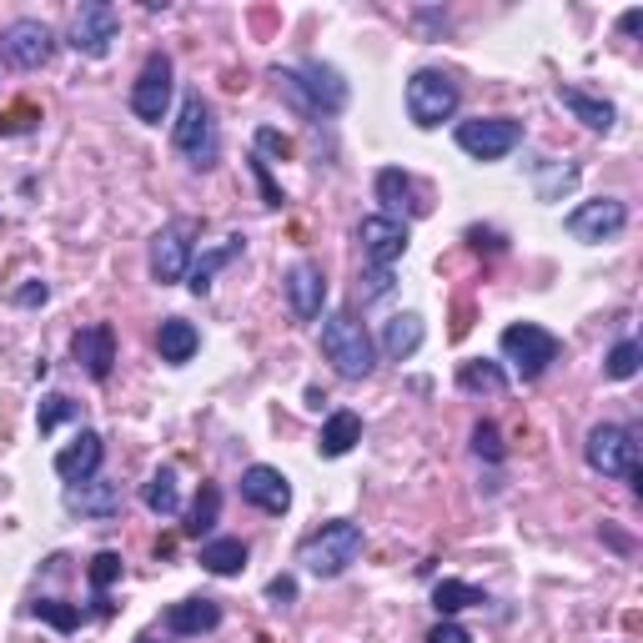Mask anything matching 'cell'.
I'll list each match as a JSON object with an SVG mask.
<instances>
[{
    "label": "cell",
    "mask_w": 643,
    "mask_h": 643,
    "mask_svg": "<svg viewBox=\"0 0 643 643\" xmlns=\"http://www.w3.org/2000/svg\"><path fill=\"white\" fill-rule=\"evenodd\" d=\"M217 623H221L217 599H182L166 609V633H176V639H197V633H211Z\"/></svg>",
    "instance_id": "obj_20"
},
{
    "label": "cell",
    "mask_w": 643,
    "mask_h": 643,
    "mask_svg": "<svg viewBox=\"0 0 643 643\" xmlns=\"http://www.w3.org/2000/svg\"><path fill=\"white\" fill-rule=\"evenodd\" d=\"M251 176H257V186H262V201L267 207H282V191H277V182H272V172H267V162L262 156H251Z\"/></svg>",
    "instance_id": "obj_39"
},
{
    "label": "cell",
    "mask_w": 643,
    "mask_h": 643,
    "mask_svg": "<svg viewBox=\"0 0 643 643\" xmlns=\"http://www.w3.org/2000/svg\"><path fill=\"white\" fill-rule=\"evenodd\" d=\"M377 201L387 207V217H397V211L413 207V176L397 172V166H387V172H377Z\"/></svg>",
    "instance_id": "obj_30"
},
{
    "label": "cell",
    "mask_w": 643,
    "mask_h": 643,
    "mask_svg": "<svg viewBox=\"0 0 643 643\" xmlns=\"http://www.w3.org/2000/svg\"><path fill=\"white\" fill-rule=\"evenodd\" d=\"M267 599H272V603H292L297 599V578H272V583H267Z\"/></svg>",
    "instance_id": "obj_44"
},
{
    "label": "cell",
    "mask_w": 643,
    "mask_h": 643,
    "mask_svg": "<svg viewBox=\"0 0 643 643\" xmlns=\"http://www.w3.org/2000/svg\"><path fill=\"white\" fill-rule=\"evenodd\" d=\"M322 357H328L342 377H367L372 372V332L362 328L352 312L322 317Z\"/></svg>",
    "instance_id": "obj_4"
},
{
    "label": "cell",
    "mask_w": 643,
    "mask_h": 643,
    "mask_svg": "<svg viewBox=\"0 0 643 643\" xmlns=\"http://www.w3.org/2000/svg\"><path fill=\"white\" fill-rule=\"evenodd\" d=\"M241 498H247L251 508H262V512L292 508V488H287V478L277 468H267V463H251V468L241 473Z\"/></svg>",
    "instance_id": "obj_16"
},
{
    "label": "cell",
    "mask_w": 643,
    "mask_h": 643,
    "mask_svg": "<svg viewBox=\"0 0 643 643\" xmlns=\"http://www.w3.org/2000/svg\"><path fill=\"white\" fill-rule=\"evenodd\" d=\"M262 152H272L277 162H287V156H292V142H287L282 132H272V126H262V132H257V156Z\"/></svg>",
    "instance_id": "obj_41"
},
{
    "label": "cell",
    "mask_w": 643,
    "mask_h": 643,
    "mask_svg": "<svg viewBox=\"0 0 643 643\" xmlns=\"http://www.w3.org/2000/svg\"><path fill=\"white\" fill-rule=\"evenodd\" d=\"M101 458H106L101 433H81L71 447H61V453H55V473H61L66 483H86V478H96Z\"/></svg>",
    "instance_id": "obj_19"
},
{
    "label": "cell",
    "mask_w": 643,
    "mask_h": 643,
    "mask_svg": "<svg viewBox=\"0 0 643 643\" xmlns=\"http://www.w3.org/2000/svg\"><path fill=\"white\" fill-rule=\"evenodd\" d=\"M433 603H437L443 619H453V613H463V609H483L488 593L473 589V583H463V578H443V583H433Z\"/></svg>",
    "instance_id": "obj_27"
},
{
    "label": "cell",
    "mask_w": 643,
    "mask_h": 643,
    "mask_svg": "<svg viewBox=\"0 0 643 643\" xmlns=\"http://www.w3.org/2000/svg\"><path fill=\"white\" fill-rule=\"evenodd\" d=\"M86 578H91V589H96V593H106L111 583H116V578H121V553H111V548H101V553L91 558Z\"/></svg>",
    "instance_id": "obj_35"
},
{
    "label": "cell",
    "mask_w": 643,
    "mask_h": 643,
    "mask_svg": "<svg viewBox=\"0 0 643 643\" xmlns=\"http://www.w3.org/2000/svg\"><path fill=\"white\" fill-rule=\"evenodd\" d=\"M458 81L447 76V71H417L413 81H407V116H413V126H443L453 111H458Z\"/></svg>",
    "instance_id": "obj_6"
},
{
    "label": "cell",
    "mask_w": 643,
    "mask_h": 643,
    "mask_svg": "<svg viewBox=\"0 0 643 643\" xmlns=\"http://www.w3.org/2000/svg\"><path fill=\"white\" fill-rule=\"evenodd\" d=\"M136 643H156V639H136Z\"/></svg>",
    "instance_id": "obj_46"
},
{
    "label": "cell",
    "mask_w": 643,
    "mask_h": 643,
    "mask_svg": "<svg viewBox=\"0 0 643 643\" xmlns=\"http://www.w3.org/2000/svg\"><path fill=\"white\" fill-rule=\"evenodd\" d=\"M639 25H643V11H629V15H623V31H629V35L639 31Z\"/></svg>",
    "instance_id": "obj_45"
},
{
    "label": "cell",
    "mask_w": 643,
    "mask_h": 643,
    "mask_svg": "<svg viewBox=\"0 0 643 643\" xmlns=\"http://www.w3.org/2000/svg\"><path fill=\"white\" fill-rule=\"evenodd\" d=\"M237 257H241V237H227L221 247L201 251L197 262H191V272H186V287H191L197 297H207V292H211V277H217L227 262H237Z\"/></svg>",
    "instance_id": "obj_23"
},
{
    "label": "cell",
    "mask_w": 643,
    "mask_h": 643,
    "mask_svg": "<svg viewBox=\"0 0 643 643\" xmlns=\"http://www.w3.org/2000/svg\"><path fill=\"white\" fill-rule=\"evenodd\" d=\"M423 348V317L417 312H397L387 328H382V352L393 362H403V357H413V352Z\"/></svg>",
    "instance_id": "obj_24"
},
{
    "label": "cell",
    "mask_w": 643,
    "mask_h": 643,
    "mask_svg": "<svg viewBox=\"0 0 643 643\" xmlns=\"http://www.w3.org/2000/svg\"><path fill=\"white\" fill-rule=\"evenodd\" d=\"M423 643H473V633L463 629V623L443 619V623H433V629H427V639H423Z\"/></svg>",
    "instance_id": "obj_40"
},
{
    "label": "cell",
    "mask_w": 643,
    "mask_h": 643,
    "mask_svg": "<svg viewBox=\"0 0 643 643\" xmlns=\"http://www.w3.org/2000/svg\"><path fill=\"white\" fill-rule=\"evenodd\" d=\"M35 116H41L35 106H15L11 116L0 121V132H6V136H21V132H31V121H35Z\"/></svg>",
    "instance_id": "obj_42"
},
{
    "label": "cell",
    "mask_w": 643,
    "mask_h": 643,
    "mask_svg": "<svg viewBox=\"0 0 643 643\" xmlns=\"http://www.w3.org/2000/svg\"><path fill=\"white\" fill-rule=\"evenodd\" d=\"M458 387H463V393H492V397H498L502 393V387H508V372H502L498 367V362H463V367H458Z\"/></svg>",
    "instance_id": "obj_29"
},
{
    "label": "cell",
    "mask_w": 643,
    "mask_h": 643,
    "mask_svg": "<svg viewBox=\"0 0 643 643\" xmlns=\"http://www.w3.org/2000/svg\"><path fill=\"white\" fill-rule=\"evenodd\" d=\"M45 297H51V287H45V282H25V287H15V307H41Z\"/></svg>",
    "instance_id": "obj_43"
},
{
    "label": "cell",
    "mask_w": 643,
    "mask_h": 643,
    "mask_svg": "<svg viewBox=\"0 0 643 643\" xmlns=\"http://www.w3.org/2000/svg\"><path fill=\"white\" fill-rule=\"evenodd\" d=\"M172 55H146V66H142V76H136V86H132V111L146 121V126H162L166 121V111H172Z\"/></svg>",
    "instance_id": "obj_10"
},
{
    "label": "cell",
    "mask_w": 643,
    "mask_h": 643,
    "mask_svg": "<svg viewBox=\"0 0 643 643\" xmlns=\"http://www.w3.org/2000/svg\"><path fill=\"white\" fill-rule=\"evenodd\" d=\"M197 231H201V221H191V217H176L172 227H162L152 237V277L156 282H182L186 272H191V241H197Z\"/></svg>",
    "instance_id": "obj_9"
},
{
    "label": "cell",
    "mask_w": 643,
    "mask_h": 643,
    "mask_svg": "<svg viewBox=\"0 0 643 643\" xmlns=\"http://www.w3.org/2000/svg\"><path fill=\"white\" fill-rule=\"evenodd\" d=\"M217 518H221V488H217V483H201L197 502H191V512H186V533H191V538L211 533Z\"/></svg>",
    "instance_id": "obj_31"
},
{
    "label": "cell",
    "mask_w": 643,
    "mask_h": 643,
    "mask_svg": "<svg viewBox=\"0 0 643 643\" xmlns=\"http://www.w3.org/2000/svg\"><path fill=\"white\" fill-rule=\"evenodd\" d=\"M31 613H35V619H41V623H51L55 633H76V629H81V609H76V603H61V599H35V603H31Z\"/></svg>",
    "instance_id": "obj_33"
},
{
    "label": "cell",
    "mask_w": 643,
    "mask_h": 643,
    "mask_svg": "<svg viewBox=\"0 0 643 643\" xmlns=\"http://www.w3.org/2000/svg\"><path fill=\"white\" fill-rule=\"evenodd\" d=\"M277 91H287V101H292L297 111H307V116H338L342 106H348V81H342L338 66H328V61H302L297 71H272Z\"/></svg>",
    "instance_id": "obj_1"
},
{
    "label": "cell",
    "mask_w": 643,
    "mask_h": 643,
    "mask_svg": "<svg viewBox=\"0 0 643 643\" xmlns=\"http://www.w3.org/2000/svg\"><path fill=\"white\" fill-rule=\"evenodd\" d=\"M172 142L197 172H211V166L221 162V132H217V116H211L201 91H186L182 116H176V126H172Z\"/></svg>",
    "instance_id": "obj_3"
},
{
    "label": "cell",
    "mask_w": 643,
    "mask_h": 643,
    "mask_svg": "<svg viewBox=\"0 0 643 643\" xmlns=\"http://www.w3.org/2000/svg\"><path fill=\"white\" fill-rule=\"evenodd\" d=\"M357 443H362V417L342 407V413H332L328 423H322V437H317V453H322V458H348V453H352V447H357Z\"/></svg>",
    "instance_id": "obj_21"
},
{
    "label": "cell",
    "mask_w": 643,
    "mask_h": 643,
    "mask_svg": "<svg viewBox=\"0 0 643 643\" xmlns=\"http://www.w3.org/2000/svg\"><path fill=\"white\" fill-rule=\"evenodd\" d=\"M639 357H643V348L633 338H623V342H613V352L603 357V372H609L613 382H629L633 372H639Z\"/></svg>",
    "instance_id": "obj_34"
},
{
    "label": "cell",
    "mask_w": 643,
    "mask_h": 643,
    "mask_svg": "<svg viewBox=\"0 0 643 643\" xmlns=\"http://www.w3.org/2000/svg\"><path fill=\"white\" fill-rule=\"evenodd\" d=\"M583 458H589V468L603 473V478H633V473H639V443H633L629 427L599 423L589 433V443H583Z\"/></svg>",
    "instance_id": "obj_7"
},
{
    "label": "cell",
    "mask_w": 643,
    "mask_h": 643,
    "mask_svg": "<svg viewBox=\"0 0 643 643\" xmlns=\"http://www.w3.org/2000/svg\"><path fill=\"white\" fill-rule=\"evenodd\" d=\"M71 352H76V362L91 372V377L106 382L111 362H116V332H111V322H91V328H81L76 338H71Z\"/></svg>",
    "instance_id": "obj_15"
},
{
    "label": "cell",
    "mask_w": 643,
    "mask_h": 643,
    "mask_svg": "<svg viewBox=\"0 0 643 643\" xmlns=\"http://www.w3.org/2000/svg\"><path fill=\"white\" fill-rule=\"evenodd\" d=\"M558 101H563L568 111H573L589 132H613V106L599 96H589V91H578V86H558Z\"/></svg>",
    "instance_id": "obj_25"
},
{
    "label": "cell",
    "mask_w": 643,
    "mask_h": 643,
    "mask_svg": "<svg viewBox=\"0 0 643 643\" xmlns=\"http://www.w3.org/2000/svg\"><path fill=\"white\" fill-rule=\"evenodd\" d=\"M568 237L573 241H589V247H599V241H613L623 227H629V207H623L619 197H599V201H583L578 211H568Z\"/></svg>",
    "instance_id": "obj_12"
},
{
    "label": "cell",
    "mask_w": 643,
    "mask_h": 643,
    "mask_svg": "<svg viewBox=\"0 0 643 643\" xmlns=\"http://www.w3.org/2000/svg\"><path fill=\"white\" fill-rule=\"evenodd\" d=\"M357 558H362V528L348 523V518L322 523L312 538H302V548H297V563L312 578H338V573H348Z\"/></svg>",
    "instance_id": "obj_2"
},
{
    "label": "cell",
    "mask_w": 643,
    "mask_h": 643,
    "mask_svg": "<svg viewBox=\"0 0 643 643\" xmlns=\"http://www.w3.org/2000/svg\"><path fill=\"white\" fill-rule=\"evenodd\" d=\"M142 502L156 512V518H172L182 508V488H176V468H156L142 488Z\"/></svg>",
    "instance_id": "obj_28"
},
{
    "label": "cell",
    "mask_w": 643,
    "mask_h": 643,
    "mask_svg": "<svg viewBox=\"0 0 643 643\" xmlns=\"http://www.w3.org/2000/svg\"><path fill=\"white\" fill-rule=\"evenodd\" d=\"M518 142H523V121H512V116L458 121V146L473 156V162H502Z\"/></svg>",
    "instance_id": "obj_8"
},
{
    "label": "cell",
    "mask_w": 643,
    "mask_h": 643,
    "mask_svg": "<svg viewBox=\"0 0 643 643\" xmlns=\"http://www.w3.org/2000/svg\"><path fill=\"white\" fill-rule=\"evenodd\" d=\"M558 352H563V342H558L548 328H538V322H512V328H502V357L518 367L523 382L543 377V372L558 362Z\"/></svg>",
    "instance_id": "obj_5"
},
{
    "label": "cell",
    "mask_w": 643,
    "mask_h": 643,
    "mask_svg": "<svg viewBox=\"0 0 643 643\" xmlns=\"http://www.w3.org/2000/svg\"><path fill=\"white\" fill-rule=\"evenodd\" d=\"M116 35H121L116 6H106V0H86V6L76 11V21H71V51L101 61V55L111 51V41H116Z\"/></svg>",
    "instance_id": "obj_11"
},
{
    "label": "cell",
    "mask_w": 643,
    "mask_h": 643,
    "mask_svg": "<svg viewBox=\"0 0 643 643\" xmlns=\"http://www.w3.org/2000/svg\"><path fill=\"white\" fill-rule=\"evenodd\" d=\"M6 55H11L21 71H41L45 61H51V31H45V21L21 15V21L6 25Z\"/></svg>",
    "instance_id": "obj_14"
},
{
    "label": "cell",
    "mask_w": 643,
    "mask_h": 643,
    "mask_svg": "<svg viewBox=\"0 0 643 643\" xmlns=\"http://www.w3.org/2000/svg\"><path fill=\"white\" fill-rule=\"evenodd\" d=\"M197 348H201V338H197V328L186 322V317H166L162 322V332H156V352H162V362H191L197 357Z\"/></svg>",
    "instance_id": "obj_22"
},
{
    "label": "cell",
    "mask_w": 643,
    "mask_h": 643,
    "mask_svg": "<svg viewBox=\"0 0 643 643\" xmlns=\"http://www.w3.org/2000/svg\"><path fill=\"white\" fill-rule=\"evenodd\" d=\"M357 241H362V257H367L372 267H393L397 257L407 251L413 231H407L403 217H387V211H377V217H362L357 221Z\"/></svg>",
    "instance_id": "obj_13"
},
{
    "label": "cell",
    "mask_w": 643,
    "mask_h": 643,
    "mask_svg": "<svg viewBox=\"0 0 643 643\" xmlns=\"http://www.w3.org/2000/svg\"><path fill=\"white\" fill-rule=\"evenodd\" d=\"M66 508L81 512V518H116L121 512V483L111 478H86L66 488Z\"/></svg>",
    "instance_id": "obj_18"
},
{
    "label": "cell",
    "mask_w": 643,
    "mask_h": 643,
    "mask_svg": "<svg viewBox=\"0 0 643 643\" xmlns=\"http://www.w3.org/2000/svg\"><path fill=\"white\" fill-rule=\"evenodd\" d=\"M287 302H292V312L302 317V322H312V317H322V302H328V277H322V267L317 262H297L292 272H287Z\"/></svg>",
    "instance_id": "obj_17"
},
{
    "label": "cell",
    "mask_w": 643,
    "mask_h": 643,
    "mask_svg": "<svg viewBox=\"0 0 643 643\" xmlns=\"http://www.w3.org/2000/svg\"><path fill=\"white\" fill-rule=\"evenodd\" d=\"M393 267H367V272H362L357 277V297H362V302H377V297H387V292H393Z\"/></svg>",
    "instance_id": "obj_36"
},
{
    "label": "cell",
    "mask_w": 643,
    "mask_h": 643,
    "mask_svg": "<svg viewBox=\"0 0 643 643\" xmlns=\"http://www.w3.org/2000/svg\"><path fill=\"white\" fill-rule=\"evenodd\" d=\"M66 417H76V403H71V397H61V393H51L41 403V413H35V423H41V433H51V427L66 423Z\"/></svg>",
    "instance_id": "obj_37"
},
{
    "label": "cell",
    "mask_w": 643,
    "mask_h": 643,
    "mask_svg": "<svg viewBox=\"0 0 643 643\" xmlns=\"http://www.w3.org/2000/svg\"><path fill=\"white\" fill-rule=\"evenodd\" d=\"M573 186H578V166H568V162L538 166V197L543 201H558L563 191H573Z\"/></svg>",
    "instance_id": "obj_32"
},
{
    "label": "cell",
    "mask_w": 643,
    "mask_h": 643,
    "mask_svg": "<svg viewBox=\"0 0 643 643\" xmlns=\"http://www.w3.org/2000/svg\"><path fill=\"white\" fill-rule=\"evenodd\" d=\"M201 568L217 578H231L247 568V543L241 538H211V543H201Z\"/></svg>",
    "instance_id": "obj_26"
},
{
    "label": "cell",
    "mask_w": 643,
    "mask_h": 643,
    "mask_svg": "<svg viewBox=\"0 0 643 643\" xmlns=\"http://www.w3.org/2000/svg\"><path fill=\"white\" fill-rule=\"evenodd\" d=\"M473 453H478V458H488V463H502V437H498V427H492V423L473 427Z\"/></svg>",
    "instance_id": "obj_38"
}]
</instances>
